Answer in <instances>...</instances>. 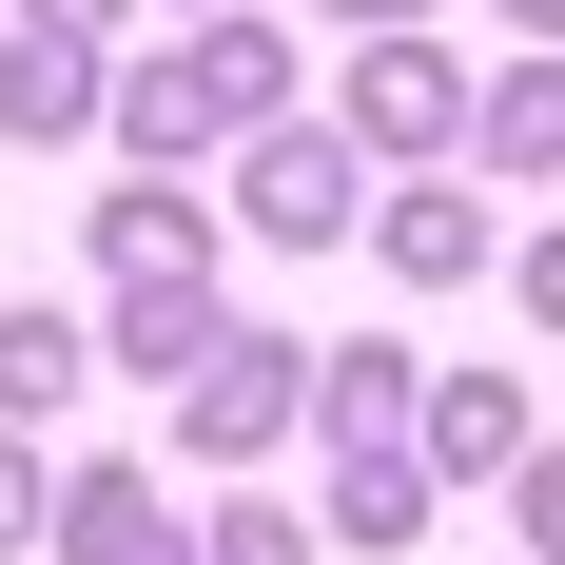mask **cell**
Instances as JSON below:
<instances>
[{
  "mask_svg": "<svg viewBox=\"0 0 565 565\" xmlns=\"http://www.w3.org/2000/svg\"><path fill=\"white\" fill-rule=\"evenodd\" d=\"M78 391V332H58V312H0V409H58Z\"/></svg>",
  "mask_w": 565,
  "mask_h": 565,
  "instance_id": "cell-1",
  "label": "cell"
},
{
  "mask_svg": "<svg viewBox=\"0 0 565 565\" xmlns=\"http://www.w3.org/2000/svg\"><path fill=\"white\" fill-rule=\"evenodd\" d=\"M20 526H40V468H20V449H0V546H20Z\"/></svg>",
  "mask_w": 565,
  "mask_h": 565,
  "instance_id": "cell-2",
  "label": "cell"
}]
</instances>
